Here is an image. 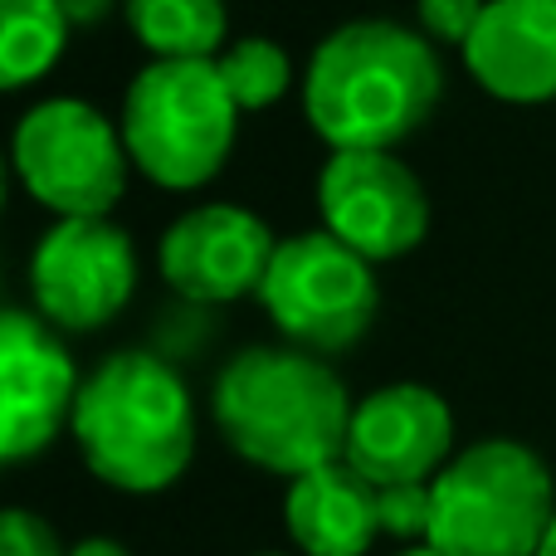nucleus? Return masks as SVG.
Wrapping results in <instances>:
<instances>
[{
    "mask_svg": "<svg viewBox=\"0 0 556 556\" xmlns=\"http://www.w3.org/2000/svg\"><path fill=\"white\" fill-rule=\"evenodd\" d=\"M440 93L430 35L395 20L337 25L303 74V113L332 152H395L430 123Z\"/></svg>",
    "mask_w": 556,
    "mask_h": 556,
    "instance_id": "obj_1",
    "label": "nucleus"
},
{
    "mask_svg": "<svg viewBox=\"0 0 556 556\" xmlns=\"http://www.w3.org/2000/svg\"><path fill=\"white\" fill-rule=\"evenodd\" d=\"M215 425L244 464L298 479L346 459L352 395L342 376L303 346H244L215 376Z\"/></svg>",
    "mask_w": 556,
    "mask_h": 556,
    "instance_id": "obj_2",
    "label": "nucleus"
},
{
    "mask_svg": "<svg viewBox=\"0 0 556 556\" xmlns=\"http://www.w3.org/2000/svg\"><path fill=\"white\" fill-rule=\"evenodd\" d=\"M74 440L88 473L117 493H162L195 454L191 391L156 352H113L84 376Z\"/></svg>",
    "mask_w": 556,
    "mask_h": 556,
    "instance_id": "obj_3",
    "label": "nucleus"
},
{
    "mask_svg": "<svg viewBox=\"0 0 556 556\" xmlns=\"http://www.w3.org/2000/svg\"><path fill=\"white\" fill-rule=\"evenodd\" d=\"M117 127L147 181L166 191H195L230 162L240 103L230 98L215 59H152L127 84Z\"/></svg>",
    "mask_w": 556,
    "mask_h": 556,
    "instance_id": "obj_4",
    "label": "nucleus"
},
{
    "mask_svg": "<svg viewBox=\"0 0 556 556\" xmlns=\"http://www.w3.org/2000/svg\"><path fill=\"white\" fill-rule=\"evenodd\" d=\"M552 518V469L518 440H479L434 473L430 547L444 556H538Z\"/></svg>",
    "mask_w": 556,
    "mask_h": 556,
    "instance_id": "obj_5",
    "label": "nucleus"
},
{
    "mask_svg": "<svg viewBox=\"0 0 556 556\" xmlns=\"http://www.w3.org/2000/svg\"><path fill=\"white\" fill-rule=\"evenodd\" d=\"M260 303L269 307L274 327L293 346L327 356L346 352L371 332L381 288H376L371 260L346 250L327 230H303L278 240Z\"/></svg>",
    "mask_w": 556,
    "mask_h": 556,
    "instance_id": "obj_6",
    "label": "nucleus"
},
{
    "mask_svg": "<svg viewBox=\"0 0 556 556\" xmlns=\"http://www.w3.org/2000/svg\"><path fill=\"white\" fill-rule=\"evenodd\" d=\"M127 142L98 108L45 98L15 127V176L59 220L108 215L127 191Z\"/></svg>",
    "mask_w": 556,
    "mask_h": 556,
    "instance_id": "obj_7",
    "label": "nucleus"
},
{
    "mask_svg": "<svg viewBox=\"0 0 556 556\" xmlns=\"http://www.w3.org/2000/svg\"><path fill=\"white\" fill-rule=\"evenodd\" d=\"M137 288V250L108 215L59 220L29 260V293L45 323L64 332H98L127 307Z\"/></svg>",
    "mask_w": 556,
    "mask_h": 556,
    "instance_id": "obj_8",
    "label": "nucleus"
},
{
    "mask_svg": "<svg viewBox=\"0 0 556 556\" xmlns=\"http://www.w3.org/2000/svg\"><path fill=\"white\" fill-rule=\"evenodd\" d=\"M317 205L327 235L371 264L410 254L430 230V195L395 152H332L317 176Z\"/></svg>",
    "mask_w": 556,
    "mask_h": 556,
    "instance_id": "obj_9",
    "label": "nucleus"
},
{
    "mask_svg": "<svg viewBox=\"0 0 556 556\" xmlns=\"http://www.w3.org/2000/svg\"><path fill=\"white\" fill-rule=\"evenodd\" d=\"M74 356L54 337V323L39 313L10 307L0 317V459L25 464L74 425L78 405Z\"/></svg>",
    "mask_w": 556,
    "mask_h": 556,
    "instance_id": "obj_10",
    "label": "nucleus"
},
{
    "mask_svg": "<svg viewBox=\"0 0 556 556\" xmlns=\"http://www.w3.org/2000/svg\"><path fill=\"white\" fill-rule=\"evenodd\" d=\"M274 230L244 205H195L162 235V278L191 303H235L264 288Z\"/></svg>",
    "mask_w": 556,
    "mask_h": 556,
    "instance_id": "obj_11",
    "label": "nucleus"
},
{
    "mask_svg": "<svg viewBox=\"0 0 556 556\" xmlns=\"http://www.w3.org/2000/svg\"><path fill=\"white\" fill-rule=\"evenodd\" d=\"M454 415L440 391L415 381H395L362 395L346 434V464L376 489L425 483L450 464Z\"/></svg>",
    "mask_w": 556,
    "mask_h": 556,
    "instance_id": "obj_12",
    "label": "nucleus"
},
{
    "mask_svg": "<svg viewBox=\"0 0 556 556\" xmlns=\"http://www.w3.org/2000/svg\"><path fill=\"white\" fill-rule=\"evenodd\" d=\"M464 64L483 93L503 103L556 98V0H489L464 45Z\"/></svg>",
    "mask_w": 556,
    "mask_h": 556,
    "instance_id": "obj_13",
    "label": "nucleus"
},
{
    "mask_svg": "<svg viewBox=\"0 0 556 556\" xmlns=\"http://www.w3.org/2000/svg\"><path fill=\"white\" fill-rule=\"evenodd\" d=\"M283 522L303 556H366L381 538L376 483H366L346 459L298 473L288 479Z\"/></svg>",
    "mask_w": 556,
    "mask_h": 556,
    "instance_id": "obj_14",
    "label": "nucleus"
},
{
    "mask_svg": "<svg viewBox=\"0 0 556 556\" xmlns=\"http://www.w3.org/2000/svg\"><path fill=\"white\" fill-rule=\"evenodd\" d=\"M123 15L152 59H215L225 49V0H123Z\"/></svg>",
    "mask_w": 556,
    "mask_h": 556,
    "instance_id": "obj_15",
    "label": "nucleus"
},
{
    "mask_svg": "<svg viewBox=\"0 0 556 556\" xmlns=\"http://www.w3.org/2000/svg\"><path fill=\"white\" fill-rule=\"evenodd\" d=\"M68 15L59 0H0V78L25 88L59 64L68 39Z\"/></svg>",
    "mask_w": 556,
    "mask_h": 556,
    "instance_id": "obj_16",
    "label": "nucleus"
},
{
    "mask_svg": "<svg viewBox=\"0 0 556 556\" xmlns=\"http://www.w3.org/2000/svg\"><path fill=\"white\" fill-rule=\"evenodd\" d=\"M215 68H220L230 98L240 103V113H260V108L278 103V98L288 93V84H293L288 54L264 35H244V39H235V45H225L220 54H215Z\"/></svg>",
    "mask_w": 556,
    "mask_h": 556,
    "instance_id": "obj_17",
    "label": "nucleus"
},
{
    "mask_svg": "<svg viewBox=\"0 0 556 556\" xmlns=\"http://www.w3.org/2000/svg\"><path fill=\"white\" fill-rule=\"evenodd\" d=\"M376 503H381V532H391V538H401V542H430L434 479L376 489Z\"/></svg>",
    "mask_w": 556,
    "mask_h": 556,
    "instance_id": "obj_18",
    "label": "nucleus"
},
{
    "mask_svg": "<svg viewBox=\"0 0 556 556\" xmlns=\"http://www.w3.org/2000/svg\"><path fill=\"white\" fill-rule=\"evenodd\" d=\"M483 5L489 0H415V15H420V29L434 39V45H469V35L479 29Z\"/></svg>",
    "mask_w": 556,
    "mask_h": 556,
    "instance_id": "obj_19",
    "label": "nucleus"
},
{
    "mask_svg": "<svg viewBox=\"0 0 556 556\" xmlns=\"http://www.w3.org/2000/svg\"><path fill=\"white\" fill-rule=\"evenodd\" d=\"M0 556H68V547H59L54 528L39 522L35 513L10 508L0 518Z\"/></svg>",
    "mask_w": 556,
    "mask_h": 556,
    "instance_id": "obj_20",
    "label": "nucleus"
},
{
    "mask_svg": "<svg viewBox=\"0 0 556 556\" xmlns=\"http://www.w3.org/2000/svg\"><path fill=\"white\" fill-rule=\"evenodd\" d=\"M68 15V25L88 29V25H103L108 15H113V0H59Z\"/></svg>",
    "mask_w": 556,
    "mask_h": 556,
    "instance_id": "obj_21",
    "label": "nucleus"
},
{
    "mask_svg": "<svg viewBox=\"0 0 556 556\" xmlns=\"http://www.w3.org/2000/svg\"><path fill=\"white\" fill-rule=\"evenodd\" d=\"M68 556H132V552H127L123 542H113V538H84V542L68 547Z\"/></svg>",
    "mask_w": 556,
    "mask_h": 556,
    "instance_id": "obj_22",
    "label": "nucleus"
},
{
    "mask_svg": "<svg viewBox=\"0 0 556 556\" xmlns=\"http://www.w3.org/2000/svg\"><path fill=\"white\" fill-rule=\"evenodd\" d=\"M538 556H556V518H552L547 538H542V547H538Z\"/></svg>",
    "mask_w": 556,
    "mask_h": 556,
    "instance_id": "obj_23",
    "label": "nucleus"
},
{
    "mask_svg": "<svg viewBox=\"0 0 556 556\" xmlns=\"http://www.w3.org/2000/svg\"><path fill=\"white\" fill-rule=\"evenodd\" d=\"M401 556H444L440 547H430V542H425V547H405Z\"/></svg>",
    "mask_w": 556,
    "mask_h": 556,
    "instance_id": "obj_24",
    "label": "nucleus"
},
{
    "mask_svg": "<svg viewBox=\"0 0 556 556\" xmlns=\"http://www.w3.org/2000/svg\"><path fill=\"white\" fill-rule=\"evenodd\" d=\"M260 556H283V552H260Z\"/></svg>",
    "mask_w": 556,
    "mask_h": 556,
    "instance_id": "obj_25",
    "label": "nucleus"
}]
</instances>
